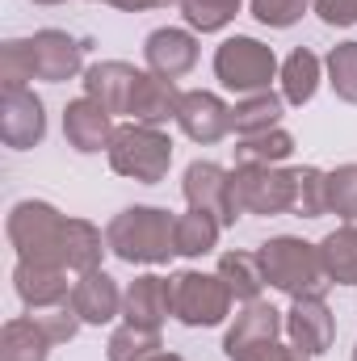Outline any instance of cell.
<instances>
[{"mask_svg": "<svg viewBox=\"0 0 357 361\" xmlns=\"http://www.w3.org/2000/svg\"><path fill=\"white\" fill-rule=\"evenodd\" d=\"M219 231H223V223L214 214H206V210H185V214H177V257L198 261V257L214 252L219 248Z\"/></svg>", "mask_w": 357, "mask_h": 361, "instance_id": "83f0119b", "label": "cell"}, {"mask_svg": "<svg viewBox=\"0 0 357 361\" xmlns=\"http://www.w3.org/2000/svg\"><path fill=\"white\" fill-rule=\"evenodd\" d=\"M30 51H34V76L47 85H63V80H76L85 72V42L72 38L68 30L30 34Z\"/></svg>", "mask_w": 357, "mask_h": 361, "instance_id": "7c38bea8", "label": "cell"}, {"mask_svg": "<svg viewBox=\"0 0 357 361\" xmlns=\"http://www.w3.org/2000/svg\"><path fill=\"white\" fill-rule=\"evenodd\" d=\"M34 4H68V0H34Z\"/></svg>", "mask_w": 357, "mask_h": 361, "instance_id": "60d3db41", "label": "cell"}, {"mask_svg": "<svg viewBox=\"0 0 357 361\" xmlns=\"http://www.w3.org/2000/svg\"><path fill=\"white\" fill-rule=\"evenodd\" d=\"M236 164H282L294 156V135L273 126V130H257V135H240L236 139Z\"/></svg>", "mask_w": 357, "mask_h": 361, "instance_id": "4316f807", "label": "cell"}, {"mask_svg": "<svg viewBox=\"0 0 357 361\" xmlns=\"http://www.w3.org/2000/svg\"><path fill=\"white\" fill-rule=\"evenodd\" d=\"M198 55H202L198 34H193V30H181V25H160V30H152L147 42H143V63H147V72H156V76H164V80L189 76V72L198 68Z\"/></svg>", "mask_w": 357, "mask_h": 361, "instance_id": "4fadbf2b", "label": "cell"}, {"mask_svg": "<svg viewBox=\"0 0 357 361\" xmlns=\"http://www.w3.org/2000/svg\"><path fill=\"white\" fill-rule=\"evenodd\" d=\"M51 349H55V341L34 311L21 319H8L0 332V361H47Z\"/></svg>", "mask_w": 357, "mask_h": 361, "instance_id": "44dd1931", "label": "cell"}, {"mask_svg": "<svg viewBox=\"0 0 357 361\" xmlns=\"http://www.w3.org/2000/svg\"><path fill=\"white\" fill-rule=\"evenodd\" d=\"M109 252L105 235L92 227L89 219H68V235H63V265L72 273L101 269V257Z\"/></svg>", "mask_w": 357, "mask_h": 361, "instance_id": "d4e9b609", "label": "cell"}, {"mask_svg": "<svg viewBox=\"0 0 357 361\" xmlns=\"http://www.w3.org/2000/svg\"><path fill=\"white\" fill-rule=\"evenodd\" d=\"M156 353H164V341L156 328H139V324H122L109 332L105 357L109 361H152Z\"/></svg>", "mask_w": 357, "mask_h": 361, "instance_id": "f1b7e54d", "label": "cell"}, {"mask_svg": "<svg viewBox=\"0 0 357 361\" xmlns=\"http://www.w3.org/2000/svg\"><path fill=\"white\" fill-rule=\"evenodd\" d=\"M282 109H286V97L282 92H248L231 105V126L236 135H257V130H273L282 126Z\"/></svg>", "mask_w": 357, "mask_h": 361, "instance_id": "603a6c76", "label": "cell"}, {"mask_svg": "<svg viewBox=\"0 0 357 361\" xmlns=\"http://www.w3.org/2000/svg\"><path fill=\"white\" fill-rule=\"evenodd\" d=\"M181 193L189 202V210H206L214 214L223 227H236L240 210L231 202V169L214 164V160H193L185 169V180H181Z\"/></svg>", "mask_w": 357, "mask_h": 361, "instance_id": "ba28073f", "label": "cell"}, {"mask_svg": "<svg viewBox=\"0 0 357 361\" xmlns=\"http://www.w3.org/2000/svg\"><path fill=\"white\" fill-rule=\"evenodd\" d=\"M257 257H261L265 281L286 298H324V290L332 286L320 244H307L298 235H273L257 248Z\"/></svg>", "mask_w": 357, "mask_h": 361, "instance_id": "7a4b0ae2", "label": "cell"}, {"mask_svg": "<svg viewBox=\"0 0 357 361\" xmlns=\"http://www.w3.org/2000/svg\"><path fill=\"white\" fill-rule=\"evenodd\" d=\"M0 80L4 89H25L34 76V51H30V38H8L0 47Z\"/></svg>", "mask_w": 357, "mask_h": 361, "instance_id": "d6a6232c", "label": "cell"}, {"mask_svg": "<svg viewBox=\"0 0 357 361\" xmlns=\"http://www.w3.org/2000/svg\"><path fill=\"white\" fill-rule=\"evenodd\" d=\"M0 139L13 152H30L47 139V105L34 89H4V97H0Z\"/></svg>", "mask_w": 357, "mask_h": 361, "instance_id": "9c48e42d", "label": "cell"}, {"mask_svg": "<svg viewBox=\"0 0 357 361\" xmlns=\"http://www.w3.org/2000/svg\"><path fill=\"white\" fill-rule=\"evenodd\" d=\"M277 80H282V97H286V105H307V101L320 92L324 63H320V55H315V51H307V47H294V51L282 59V72H277Z\"/></svg>", "mask_w": 357, "mask_h": 361, "instance_id": "7402d4cb", "label": "cell"}, {"mask_svg": "<svg viewBox=\"0 0 357 361\" xmlns=\"http://www.w3.org/2000/svg\"><path fill=\"white\" fill-rule=\"evenodd\" d=\"M353 361H357V345H353Z\"/></svg>", "mask_w": 357, "mask_h": 361, "instance_id": "b9f144b4", "label": "cell"}, {"mask_svg": "<svg viewBox=\"0 0 357 361\" xmlns=\"http://www.w3.org/2000/svg\"><path fill=\"white\" fill-rule=\"evenodd\" d=\"M277 72H282V63H277L273 47L261 42V38H253V34H231L214 51V80L223 89L240 92V97L265 92Z\"/></svg>", "mask_w": 357, "mask_h": 361, "instance_id": "5b68a950", "label": "cell"}, {"mask_svg": "<svg viewBox=\"0 0 357 361\" xmlns=\"http://www.w3.org/2000/svg\"><path fill=\"white\" fill-rule=\"evenodd\" d=\"M236 294L219 273L181 269L173 273V319L185 328H219L231 315Z\"/></svg>", "mask_w": 357, "mask_h": 361, "instance_id": "52a82bcc", "label": "cell"}, {"mask_svg": "<svg viewBox=\"0 0 357 361\" xmlns=\"http://www.w3.org/2000/svg\"><path fill=\"white\" fill-rule=\"evenodd\" d=\"M282 332H286V311H277L265 298H253L236 311V324L223 336V353H227V361H236L240 353H248L257 345L282 341Z\"/></svg>", "mask_w": 357, "mask_h": 361, "instance_id": "5bb4252c", "label": "cell"}, {"mask_svg": "<svg viewBox=\"0 0 357 361\" xmlns=\"http://www.w3.org/2000/svg\"><path fill=\"white\" fill-rule=\"evenodd\" d=\"M34 315L42 319V328L51 332V341H55V345H68V341H76V332L85 328V319L76 315L72 298H68L63 307H51V311H34Z\"/></svg>", "mask_w": 357, "mask_h": 361, "instance_id": "d590c367", "label": "cell"}, {"mask_svg": "<svg viewBox=\"0 0 357 361\" xmlns=\"http://www.w3.org/2000/svg\"><path fill=\"white\" fill-rule=\"evenodd\" d=\"M214 273L227 281V290L236 294V302H253V298H261V290L269 286L257 252H223Z\"/></svg>", "mask_w": 357, "mask_h": 361, "instance_id": "484cf974", "label": "cell"}, {"mask_svg": "<svg viewBox=\"0 0 357 361\" xmlns=\"http://www.w3.org/2000/svg\"><path fill=\"white\" fill-rule=\"evenodd\" d=\"M328 214H341L345 223L357 219V164H341L328 173Z\"/></svg>", "mask_w": 357, "mask_h": 361, "instance_id": "836d02e7", "label": "cell"}, {"mask_svg": "<svg viewBox=\"0 0 357 361\" xmlns=\"http://www.w3.org/2000/svg\"><path fill=\"white\" fill-rule=\"evenodd\" d=\"M122 294L118 281L109 277L105 269H89V273H76V286H72V307L76 315L92 324V328H105L122 315Z\"/></svg>", "mask_w": 357, "mask_h": 361, "instance_id": "ac0fdd59", "label": "cell"}, {"mask_svg": "<svg viewBox=\"0 0 357 361\" xmlns=\"http://www.w3.org/2000/svg\"><path fill=\"white\" fill-rule=\"evenodd\" d=\"M286 336H290V345L303 349L307 357H320V353H328L332 341H337V315L328 311L324 298H290Z\"/></svg>", "mask_w": 357, "mask_h": 361, "instance_id": "2e32d148", "label": "cell"}, {"mask_svg": "<svg viewBox=\"0 0 357 361\" xmlns=\"http://www.w3.org/2000/svg\"><path fill=\"white\" fill-rule=\"evenodd\" d=\"M324 72H328V85L341 101L357 105V38L349 42H337L324 59Z\"/></svg>", "mask_w": 357, "mask_h": 361, "instance_id": "4dcf8cb0", "label": "cell"}, {"mask_svg": "<svg viewBox=\"0 0 357 361\" xmlns=\"http://www.w3.org/2000/svg\"><path fill=\"white\" fill-rule=\"evenodd\" d=\"M177 105H181V89L177 80H164L156 72H139V85L131 92V122L143 126H169L177 122Z\"/></svg>", "mask_w": 357, "mask_h": 361, "instance_id": "ffe728a7", "label": "cell"}, {"mask_svg": "<svg viewBox=\"0 0 357 361\" xmlns=\"http://www.w3.org/2000/svg\"><path fill=\"white\" fill-rule=\"evenodd\" d=\"M353 227H357V219H353Z\"/></svg>", "mask_w": 357, "mask_h": 361, "instance_id": "7bdbcfd3", "label": "cell"}, {"mask_svg": "<svg viewBox=\"0 0 357 361\" xmlns=\"http://www.w3.org/2000/svg\"><path fill=\"white\" fill-rule=\"evenodd\" d=\"M298 173V193H294V214L298 219H324L328 214V173L315 164L294 169Z\"/></svg>", "mask_w": 357, "mask_h": 361, "instance_id": "1f68e13d", "label": "cell"}, {"mask_svg": "<svg viewBox=\"0 0 357 361\" xmlns=\"http://www.w3.org/2000/svg\"><path fill=\"white\" fill-rule=\"evenodd\" d=\"M236 361H311L303 349H294V345H282V341H269V345H257V349H248V353H240Z\"/></svg>", "mask_w": 357, "mask_h": 361, "instance_id": "74e56055", "label": "cell"}, {"mask_svg": "<svg viewBox=\"0 0 357 361\" xmlns=\"http://www.w3.org/2000/svg\"><path fill=\"white\" fill-rule=\"evenodd\" d=\"M109 8H122V13H147V8H169V4H181V0H101Z\"/></svg>", "mask_w": 357, "mask_h": 361, "instance_id": "f35d334b", "label": "cell"}, {"mask_svg": "<svg viewBox=\"0 0 357 361\" xmlns=\"http://www.w3.org/2000/svg\"><path fill=\"white\" fill-rule=\"evenodd\" d=\"M152 361H185V357H181V353H169V349H164V353H156Z\"/></svg>", "mask_w": 357, "mask_h": 361, "instance_id": "ab89813d", "label": "cell"}, {"mask_svg": "<svg viewBox=\"0 0 357 361\" xmlns=\"http://www.w3.org/2000/svg\"><path fill=\"white\" fill-rule=\"evenodd\" d=\"M139 85V68L126 59H101L85 68V97H92L97 105H105L114 118L131 109V92Z\"/></svg>", "mask_w": 357, "mask_h": 361, "instance_id": "d6986e66", "label": "cell"}, {"mask_svg": "<svg viewBox=\"0 0 357 361\" xmlns=\"http://www.w3.org/2000/svg\"><path fill=\"white\" fill-rule=\"evenodd\" d=\"M307 8L311 0H253V17L269 30H290L294 21H303Z\"/></svg>", "mask_w": 357, "mask_h": 361, "instance_id": "e575fe53", "label": "cell"}, {"mask_svg": "<svg viewBox=\"0 0 357 361\" xmlns=\"http://www.w3.org/2000/svg\"><path fill=\"white\" fill-rule=\"evenodd\" d=\"M177 126L185 130V139L210 147V143H223L236 126H231V105L219 97V92H206V89H189L181 92V105H177Z\"/></svg>", "mask_w": 357, "mask_h": 361, "instance_id": "8fae6325", "label": "cell"}, {"mask_svg": "<svg viewBox=\"0 0 357 361\" xmlns=\"http://www.w3.org/2000/svg\"><path fill=\"white\" fill-rule=\"evenodd\" d=\"M311 8H315L320 21L332 25V30H349V25H357V0H311Z\"/></svg>", "mask_w": 357, "mask_h": 361, "instance_id": "8d00e7d4", "label": "cell"}, {"mask_svg": "<svg viewBox=\"0 0 357 361\" xmlns=\"http://www.w3.org/2000/svg\"><path fill=\"white\" fill-rule=\"evenodd\" d=\"M173 315V277H160V273H143L126 286L122 294V319L126 324H139V328H164Z\"/></svg>", "mask_w": 357, "mask_h": 361, "instance_id": "e0dca14e", "label": "cell"}, {"mask_svg": "<svg viewBox=\"0 0 357 361\" xmlns=\"http://www.w3.org/2000/svg\"><path fill=\"white\" fill-rule=\"evenodd\" d=\"M109 169L126 180L139 185H160L173 169V139L164 126H143V122H126L114 130L109 143Z\"/></svg>", "mask_w": 357, "mask_h": 361, "instance_id": "3957f363", "label": "cell"}, {"mask_svg": "<svg viewBox=\"0 0 357 361\" xmlns=\"http://www.w3.org/2000/svg\"><path fill=\"white\" fill-rule=\"evenodd\" d=\"M68 273L72 269L59 261H17L13 265V290L30 311H51V307H63L72 298L76 281H68Z\"/></svg>", "mask_w": 357, "mask_h": 361, "instance_id": "30bf717a", "label": "cell"}, {"mask_svg": "<svg viewBox=\"0 0 357 361\" xmlns=\"http://www.w3.org/2000/svg\"><path fill=\"white\" fill-rule=\"evenodd\" d=\"M105 244L126 265H164L177 257V214L164 206H126L109 219Z\"/></svg>", "mask_w": 357, "mask_h": 361, "instance_id": "6da1fadb", "label": "cell"}, {"mask_svg": "<svg viewBox=\"0 0 357 361\" xmlns=\"http://www.w3.org/2000/svg\"><path fill=\"white\" fill-rule=\"evenodd\" d=\"M244 0H181V17L193 34H219L240 17Z\"/></svg>", "mask_w": 357, "mask_h": 361, "instance_id": "f546056e", "label": "cell"}, {"mask_svg": "<svg viewBox=\"0 0 357 361\" xmlns=\"http://www.w3.org/2000/svg\"><path fill=\"white\" fill-rule=\"evenodd\" d=\"M294 193H298V173L282 169V164H236L231 169V202L240 214H286L294 210Z\"/></svg>", "mask_w": 357, "mask_h": 361, "instance_id": "8992f818", "label": "cell"}, {"mask_svg": "<svg viewBox=\"0 0 357 361\" xmlns=\"http://www.w3.org/2000/svg\"><path fill=\"white\" fill-rule=\"evenodd\" d=\"M8 244L17 248V261H59L63 265V235L68 214L42 197H25L8 210Z\"/></svg>", "mask_w": 357, "mask_h": 361, "instance_id": "277c9868", "label": "cell"}, {"mask_svg": "<svg viewBox=\"0 0 357 361\" xmlns=\"http://www.w3.org/2000/svg\"><path fill=\"white\" fill-rule=\"evenodd\" d=\"M320 257L332 286H357V227L345 223L320 240Z\"/></svg>", "mask_w": 357, "mask_h": 361, "instance_id": "cb8c5ba5", "label": "cell"}, {"mask_svg": "<svg viewBox=\"0 0 357 361\" xmlns=\"http://www.w3.org/2000/svg\"><path fill=\"white\" fill-rule=\"evenodd\" d=\"M114 114L105 105H97L92 97H76L63 105V139L72 152L80 156H97V152H109L114 143Z\"/></svg>", "mask_w": 357, "mask_h": 361, "instance_id": "9a60e30c", "label": "cell"}]
</instances>
